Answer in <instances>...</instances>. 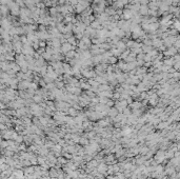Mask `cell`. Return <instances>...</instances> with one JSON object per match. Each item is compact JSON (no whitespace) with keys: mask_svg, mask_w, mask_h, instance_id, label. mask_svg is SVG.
<instances>
[{"mask_svg":"<svg viewBox=\"0 0 180 179\" xmlns=\"http://www.w3.org/2000/svg\"><path fill=\"white\" fill-rule=\"evenodd\" d=\"M60 47H61L60 51L62 52V53H64V54H67L68 52L74 50V46L72 45V44H70L69 42H64V43H62V45H61Z\"/></svg>","mask_w":180,"mask_h":179,"instance_id":"6da1fadb","label":"cell"},{"mask_svg":"<svg viewBox=\"0 0 180 179\" xmlns=\"http://www.w3.org/2000/svg\"><path fill=\"white\" fill-rule=\"evenodd\" d=\"M133 15H134V13L132 12L131 10H129V8H126V10L122 11V16H123V18H124L125 20H131L132 17H133Z\"/></svg>","mask_w":180,"mask_h":179,"instance_id":"7a4b0ae2","label":"cell"},{"mask_svg":"<svg viewBox=\"0 0 180 179\" xmlns=\"http://www.w3.org/2000/svg\"><path fill=\"white\" fill-rule=\"evenodd\" d=\"M138 12H139V14L141 15V16L148 15V6L145 5V4H142V5H140Z\"/></svg>","mask_w":180,"mask_h":179,"instance_id":"3957f363","label":"cell"},{"mask_svg":"<svg viewBox=\"0 0 180 179\" xmlns=\"http://www.w3.org/2000/svg\"><path fill=\"white\" fill-rule=\"evenodd\" d=\"M108 114L111 117H116V116L118 115V110L117 109H111L108 111Z\"/></svg>","mask_w":180,"mask_h":179,"instance_id":"277c9868","label":"cell"},{"mask_svg":"<svg viewBox=\"0 0 180 179\" xmlns=\"http://www.w3.org/2000/svg\"><path fill=\"white\" fill-rule=\"evenodd\" d=\"M7 145V140H1V142H0V149H6Z\"/></svg>","mask_w":180,"mask_h":179,"instance_id":"5b68a950","label":"cell"},{"mask_svg":"<svg viewBox=\"0 0 180 179\" xmlns=\"http://www.w3.org/2000/svg\"><path fill=\"white\" fill-rule=\"evenodd\" d=\"M57 161H58V163H60V164H65L68 162V159H65V158H63V157H58V159H57Z\"/></svg>","mask_w":180,"mask_h":179,"instance_id":"8992f818","label":"cell"},{"mask_svg":"<svg viewBox=\"0 0 180 179\" xmlns=\"http://www.w3.org/2000/svg\"><path fill=\"white\" fill-rule=\"evenodd\" d=\"M69 114H71L72 116H75V114H76V110L75 109H69Z\"/></svg>","mask_w":180,"mask_h":179,"instance_id":"52a82bcc","label":"cell"},{"mask_svg":"<svg viewBox=\"0 0 180 179\" xmlns=\"http://www.w3.org/2000/svg\"><path fill=\"white\" fill-rule=\"evenodd\" d=\"M174 28L176 29V31L179 30V22H178L177 20H175V22H174Z\"/></svg>","mask_w":180,"mask_h":179,"instance_id":"ba28073f","label":"cell"},{"mask_svg":"<svg viewBox=\"0 0 180 179\" xmlns=\"http://www.w3.org/2000/svg\"><path fill=\"white\" fill-rule=\"evenodd\" d=\"M34 100L36 101V102H40V101H41V97H39V96L37 97V96H36V97L34 98Z\"/></svg>","mask_w":180,"mask_h":179,"instance_id":"9c48e42d","label":"cell"},{"mask_svg":"<svg viewBox=\"0 0 180 179\" xmlns=\"http://www.w3.org/2000/svg\"><path fill=\"white\" fill-rule=\"evenodd\" d=\"M39 45H40V46H41V47H44V46H45V45H46V43H45V42H44V41H41V42H40V43H39Z\"/></svg>","mask_w":180,"mask_h":179,"instance_id":"30bf717a","label":"cell"},{"mask_svg":"<svg viewBox=\"0 0 180 179\" xmlns=\"http://www.w3.org/2000/svg\"><path fill=\"white\" fill-rule=\"evenodd\" d=\"M3 107H4V103L2 101H0V109H3Z\"/></svg>","mask_w":180,"mask_h":179,"instance_id":"8fae6325","label":"cell"},{"mask_svg":"<svg viewBox=\"0 0 180 179\" xmlns=\"http://www.w3.org/2000/svg\"><path fill=\"white\" fill-rule=\"evenodd\" d=\"M158 1H159V2H161V1H164V0H158Z\"/></svg>","mask_w":180,"mask_h":179,"instance_id":"7c38bea8","label":"cell"},{"mask_svg":"<svg viewBox=\"0 0 180 179\" xmlns=\"http://www.w3.org/2000/svg\"><path fill=\"white\" fill-rule=\"evenodd\" d=\"M42 1H45L46 2V1H49V0H42Z\"/></svg>","mask_w":180,"mask_h":179,"instance_id":"4fadbf2b","label":"cell"}]
</instances>
